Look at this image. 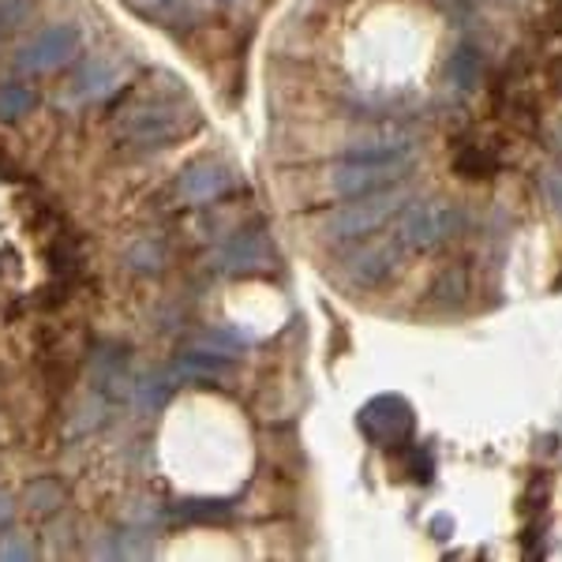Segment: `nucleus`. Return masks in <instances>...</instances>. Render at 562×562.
Here are the masks:
<instances>
[{"label": "nucleus", "mask_w": 562, "mask_h": 562, "mask_svg": "<svg viewBox=\"0 0 562 562\" xmlns=\"http://www.w3.org/2000/svg\"><path fill=\"white\" fill-rule=\"evenodd\" d=\"M222 4H233V0H222Z\"/></svg>", "instance_id": "5701e85b"}, {"label": "nucleus", "mask_w": 562, "mask_h": 562, "mask_svg": "<svg viewBox=\"0 0 562 562\" xmlns=\"http://www.w3.org/2000/svg\"><path fill=\"white\" fill-rule=\"evenodd\" d=\"M132 68L124 57H113V53H98V57L79 60L76 76H71V94L79 102H105L109 94H116L124 83H128Z\"/></svg>", "instance_id": "0eeeda50"}, {"label": "nucleus", "mask_w": 562, "mask_h": 562, "mask_svg": "<svg viewBox=\"0 0 562 562\" xmlns=\"http://www.w3.org/2000/svg\"><path fill=\"white\" fill-rule=\"evenodd\" d=\"M540 188H543V199H548V206L562 217V169H548V173L540 177Z\"/></svg>", "instance_id": "aec40b11"}, {"label": "nucleus", "mask_w": 562, "mask_h": 562, "mask_svg": "<svg viewBox=\"0 0 562 562\" xmlns=\"http://www.w3.org/2000/svg\"><path fill=\"white\" fill-rule=\"evenodd\" d=\"M402 240L390 233V237H364V240H352L346 244V251H341V278H346V285L352 289H375L383 285V281L394 274L397 267H402Z\"/></svg>", "instance_id": "423d86ee"}, {"label": "nucleus", "mask_w": 562, "mask_h": 562, "mask_svg": "<svg viewBox=\"0 0 562 562\" xmlns=\"http://www.w3.org/2000/svg\"><path fill=\"white\" fill-rule=\"evenodd\" d=\"M12 514H15V498L4 492V487H0V529H4L8 521H12Z\"/></svg>", "instance_id": "412c9836"}, {"label": "nucleus", "mask_w": 562, "mask_h": 562, "mask_svg": "<svg viewBox=\"0 0 562 562\" xmlns=\"http://www.w3.org/2000/svg\"><path fill=\"white\" fill-rule=\"evenodd\" d=\"M124 262H128L135 274H158V270L166 267V244H161L158 237L132 240V248H128V256H124Z\"/></svg>", "instance_id": "4468645a"}, {"label": "nucleus", "mask_w": 562, "mask_h": 562, "mask_svg": "<svg viewBox=\"0 0 562 562\" xmlns=\"http://www.w3.org/2000/svg\"><path fill=\"white\" fill-rule=\"evenodd\" d=\"M480 76H484V53H480V45H473V42L454 45V53H450V60H447L450 87L473 90L480 83Z\"/></svg>", "instance_id": "f8f14e48"}, {"label": "nucleus", "mask_w": 562, "mask_h": 562, "mask_svg": "<svg viewBox=\"0 0 562 562\" xmlns=\"http://www.w3.org/2000/svg\"><path fill=\"white\" fill-rule=\"evenodd\" d=\"M38 551H34V543L26 532H4L0 537V562H26V559H34Z\"/></svg>", "instance_id": "6ab92c4d"}, {"label": "nucleus", "mask_w": 562, "mask_h": 562, "mask_svg": "<svg viewBox=\"0 0 562 562\" xmlns=\"http://www.w3.org/2000/svg\"><path fill=\"white\" fill-rule=\"evenodd\" d=\"M465 229V214L450 199H409L402 214H397L394 237L402 240L405 251H435L450 244Z\"/></svg>", "instance_id": "7ed1b4c3"}, {"label": "nucleus", "mask_w": 562, "mask_h": 562, "mask_svg": "<svg viewBox=\"0 0 562 562\" xmlns=\"http://www.w3.org/2000/svg\"><path fill=\"white\" fill-rule=\"evenodd\" d=\"M195 128H199V113L188 102H180V94L147 98V102L124 109L121 121L113 124L116 143L132 154H154L169 147V143L188 139Z\"/></svg>", "instance_id": "f257e3e1"}, {"label": "nucleus", "mask_w": 562, "mask_h": 562, "mask_svg": "<svg viewBox=\"0 0 562 562\" xmlns=\"http://www.w3.org/2000/svg\"><path fill=\"white\" fill-rule=\"evenodd\" d=\"M79 53H83V31L76 23H53L15 49V68L23 76H49V71L76 65Z\"/></svg>", "instance_id": "39448f33"}, {"label": "nucleus", "mask_w": 562, "mask_h": 562, "mask_svg": "<svg viewBox=\"0 0 562 562\" xmlns=\"http://www.w3.org/2000/svg\"><path fill=\"white\" fill-rule=\"evenodd\" d=\"M379 405H383V420L371 413H360V424H364V431L371 435L375 442H397L405 431L413 428V413L409 405L402 402V397H379Z\"/></svg>", "instance_id": "9d476101"}, {"label": "nucleus", "mask_w": 562, "mask_h": 562, "mask_svg": "<svg viewBox=\"0 0 562 562\" xmlns=\"http://www.w3.org/2000/svg\"><path fill=\"white\" fill-rule=\"evenodd\" d=\"M274 244H270L267 233H233L229 240L211 256V267L217 274H256V270L274 267Z\"/></svg>", "instance_id": "6e6552de"}, {"label": "nucleus", "mask_w": 562, "mask_h": 562, "mask_svg": "<svg viewBox=\"0 0 562 562\" xmlns=\"http://www.w3.org/2000/svg\"><path fill=\"white\" fill-rule=\"evenodd\" d=\"M34 105H38V94L26 83H0V121L4 124L20 121Z\"/></svg>", "instance_id": "2eb2a0df"}, {"label": "nucleus", "mask_w": 562, "mask_h": 562, "mask_svg": "<svg viewBox=\"0 0 562 562\" xmlns=\"http://www.w3.org/2000/svg\"><path fill=\"white\" fill-rule=\"evenodd\" d=\"M34 12V0H0V38L23 26Z\"/></svg>", "instance_id": "a211bd4d"}, {"label": "nucleus", "mask_w": 562, "mask_h": 562, "mask_svg": "<svg viewBox=\"0 0 562 562\" xmlns=\"http://www.w3.org/2000/svg\"><path fill=\"white\" fill-rule=\"evenodd\" d=\"M229 188H233V169L225 166V161L203 158V161H192V166L177 177L173 199L180 206H206V203H214V199H222Z\"/></svg>", "instance_id": "1a4fd4ad"}, {"label": "nucleus", "mask_w": 562, "mask_h": 562, "mask_svg": "<svg viewBox=\"0 0 562 562\" xmlns=\"http://www.w3.org/2000/svg\"><path fill=\"white\" fill-rule=\"evenodd\" d=\"M461 4H469V0H461Z\"/></svg>", "instance_id": "b1692460"}, {"label": "nucleus", "mask_w": 562, "mask_h": 562, "mask_svg": "<svg viewBox=\"0 0 562 562\" xmlns=\"http://www.w3.org/2000/svg\"><path fill=\"white\" fill-rule=\"evenodd\" d=\"M177 518L180 521H222V518H229V503H180Z\"/></svg>", "instance_id": "f3484780"}, {"label": "nucleus", "mask_w": 562, "mask_h": 562, "mask_svg": "<svg viewBox=\"0 0 562 562\" xmlns=\"http://www.w3.org/2000/svg\"><path fill=\"white\" fill-rule=\"evenodd\" d=\"M169 390H173V379H169V371H166V375H158V371H150V375L135 379L132 397H135V405H139L143 413H158L161 405H166Z\"/></svg>", "instance_id": "ddd939ff"}, {"label": "nucleus", "mask_w": 562, "mask_h": 562, "mask_svg": "<svg viewBox=\"0 0 562 562\" xmlns=\"http://www.w3.org/2000/svg\"><path fill=\"white\" fill-rule=\"evenodd\" d=\"M23 503L31 506L34 514H53L65 506V487H60L53 476H42V480H34V484H26Z\"/></svg>", "instance_id": "dca6fc26"}, {"label": "nucleus", "mask_w": 562, "mask_h": 562, "mask_svg": "<svg viewBox=\"0 0 562 562\" xmlns=\"http://www.w3.org/2000/svg\"><path fill=\"white\" fill-rule=\"evenodd\" d=\"M143 8H169V4H177V0H139Z\"/></svg>", "instance_id": "4be33fe9"}, {"label": "nucleus", "mask_w": 562, "mask_h": 562, "mask_svg": "<svg viewBox=\"0 0 562 562\" xmlns=\"http://www.w3.org/2000/svg\"><path fill=\"white\" fill-rule=\"evenodd\" d=\"M409 173H413V158H383V161L338 158L326 169L323 184H326V195H334L341 203V199H357V195L379 192V188L402 184Z\"/></svg>", "instance_id": "20e7f679"}, {"label": "nucleus", "mask_w": 562, "mask_h": 562, "mask_svg": "<svg viewBox=\"0 0 562 562\" xmlns=\"http://www.w3.org/2000/svg\"><path fill=\"white\" fill-rule=\"evenodd\" d=\"M413 192L402 184L379 188V192L357 195V199H341V206H334L330 214L319 222V237L334 248H346L352 240H364L371 233H379L390 217H397L409 206Z\"/></svg>", "instance_id": "f03ea898"}, {"label": "nucleus", "mask_w": 562, "mask_h": 562, "mask_svg": "<svg viewBox=\"0 0 562 562\" xmlns=\"http://www.w3.org/2000/svg\"><path fill=\"white\" fill-rule=\"evenodd\" d=\"M90 383L98 390H124L128 383V352L121 346H102L94 349V357H90Z\"/></svg>", "instance_id": "9b49d317"}]
</instances>
